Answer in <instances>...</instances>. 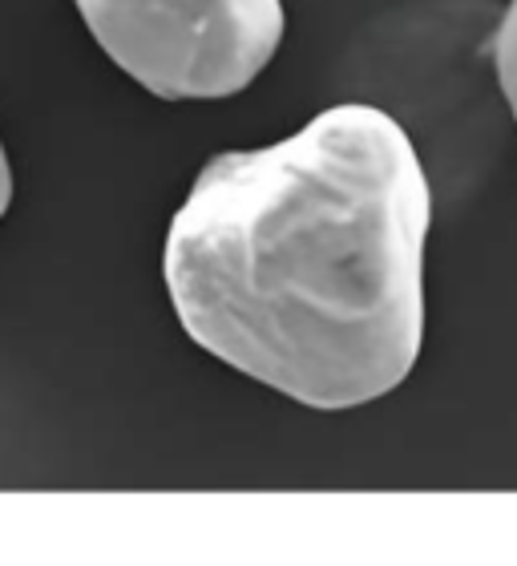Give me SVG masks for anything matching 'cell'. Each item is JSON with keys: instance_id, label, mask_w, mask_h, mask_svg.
I'll return each mask as SVG.
<instances>
[{"instance_id": "obj_2", "label": "cell", "mask_w": 517, "mask_h": 566, "mask_svg": "<svg viewBox=\"0 0 517 566\" xmlns=\"http://www.w3.org/2000/svg\"><path fill=\"white\" fill-rule=\"evenodd\" d=\"M126 77L162 102L247 90L283 41V0H73Z\"/></svg>"}, {"instance_id": "obj_3", "label": "cell", "mask_w": 517, "mask_h": 566, "mask_svg": "<svg viewBox=\"0 0 517 566\" xmlns=\"http://www.w3.org/2000/svg\"><path fill=\"white\" fill-rule=\"evenodd\" d=\"M494 70L502 97H506L509 114L517 122V0H509V9L502 12V24L494 33Z\"/></svg>"}, {"instance_id": "obj_4", "label": "cell", "mask_w": 517, "mask_h": 566, "mask_svg": "<svg viewBox=\"0 0 517 566\" xmlns=\"http://www.w3.org/2000/svg\"><path fill=\"white\" fill-rule=\"evenodd\" d=\"M9 202H12V166H9L4 146H0V219H4V211H9Z\"/></svg>"}, {"instance_id": "obj_1", "label": "cell", "mask_w": 517, "mask_h": 566, "mask_svg": "<svg viewBox=\"0 0 517 566\" xmlns=\"http://www.w3.org/2000/svg\"><path fill=\"white\" fill-rule=\"evenodd\" d=\"M429 227L433 190L404 126L344 102L202 166L166 231V292L226 368L307 409H360L421 356Z\"/></svg>"}]
</instances>
